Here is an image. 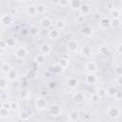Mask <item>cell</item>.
I'll return each mask as SVG.
<instances>
[{"mask_svg": "<svg viewBox=\"0 0 122 122\" xmlns=\"http://www.w3.org/2000/svg\"><path fill=\"white\" fill-rule=\"evenodd\" d=\"M28 55V51L26 48L24 47H19L17 48V50L15 51V56L18 59H24L26 56Z\"/></svg>", "mask_w": 122, "mask_h": 122, "instance_id": "6da1fadb", "label": "cell"}, {"mask_svg": "<svg viewBox=\"0 0 122 122\" xmlns=\"http://www.w3.org/2000/svg\"><path fill=\"white\" fill-rule=\"evenodd\" d=\"M107 114L111 117V118H117L120 114V111L118 108L116 107H110L107 111Z\"/></svg>", "mask_w": 122, "mask_h": 122, "instance_id": "7a4b0ae2", "label": "cell"}, {"mask_svg": "<svg viewBox=\"0 0 122 122\" xmlns=\"http://www.w3.org/2000/svg\"><path fill=\"white\" fill-rule=\"evenodd\" d=\"M35 107L38 109V110H44L47 108V101L45 98L43 97H39L36 99L35 101Z\"/></svg>", "mask_w": 122, "mask_h": 122, "instance_id": "3957f363", "label": "cell"}, {"mask_svg": "<svg viewBox=\"0 0 122 122\" xmlns=\"http://www.w3.org/2000/svg\"><path fill=\"white\" fill-rule=\"evenodd\" d=\"M12 21V16L11 14H4L1 18H0V22L2 25L4 26H10L11 24Z\"/></svg>", "mask_w": 122, "mask_h": 122, "instance_id": "277c9868", "label": "cell"}, {"mask_svg": "<svg viewBox=\"0 0 122 122\" xmlns=\"http://www.w3.org/2000/svg\"><path fill=\"white\" fill-rule=\"evenodd\" d=\"M72 99H73V101H74L76 104H81V103H83L84 100H85V95H84L83 92H76V93L73 94Z\"/></svg>", "mask_w": 122, "mask_h": 122, "instance_id": "5b68a950", "label": "cell"}, {"mask_svg": "<svg viewBox=\"0 0 122 122\" xmlns=\"http://www.w3.org/2000/svg\"><path fill=\"white\" fill-rule=\"evenodd\" d=\"M50 112L53 117H57L61 114V108L58 105H52L50 109Z\"/></svg>", "mask_w": 122, "mask_h": 122, "instance_id": "8992f818", "label": "cell"}, {"mask_svg": "<svg viewBox=\"0 0 122 122\" xmlns=\"http://www.w3.org/2000/svg\"><path fill=\"white\" fill-rule=\"evenodd\" d=\"M97 82V77L95 74H93L92 72L89 73L87 76H86V83L88 85H93Z\"/></svg>", "mask_w": 122, "mask_h": 122, "instance_id": "52a82bcc", "label": "cell"}, {"mask_svg": "<svg viewBox=\"0 0 122 122\" xmlns=\"http://www.w3.org/2000/svg\"><path fill=\"white\" fill-rule=\"evenodd\" d=\"M77 48H78V44L75 40H70L69 43H68V51H71V52H74L77 51Z\"/></svg>", "mask_w": 122, "mask_h": 122, "instance_id": "ba28073f", "label": "cell"}, {"mask_svg": "<svg viewBox=\"0 0 122 122\" xmlns=\"http://www.w3.org/2000/svg\"><path fill=\"white\" fill-rule=\"evenodd\" d=\"M41 26L44 28V29H49L51 25H52V20L50 18V17H44L42 20H41Z\"/></svg>", "mask_w": 122, "mask_h": 122, "instance_id": "9c48e42d", "label": "cell"}, {"mask_svg": "<svg viewBox=\"0 0 122 122\" xmlns=\"http://www.w3.org/2000/svg\"><path fill=\"white\" fill-rule=\"evenodd\" d=\"M40 51L43 53V54H49L51 51V45H49V44H47V43H45V44H42L41 46H40Z\"/></svg>", "mask_w": 122, "mask_h": 122, "instance_id": "30bf717a", "label": "cell"}, {"mask_svg": "<svg viewBox=\"0 0 122 122\" xmlns=\"http://www.w3.org/2000/svg\"><path fill=\"white\" fill-rule=\"evenodd\" d=\"M34 61H35V63L38 64V65H43V64L45 63V61H46V56H45V54L39 53V54L35 55Z\"/></svg>", "mask_w": 122, "mask_h": 122, "instance_id": "8fae6325", "label": "cell"}, {"mask_svg": "<svg viewBox=\"0 0 122 122\" xmlns=\"http://www.w3.org/2000/svg\"><path fill=\"white\" fill-rule=\"evenodd\" d=\"M86 70H87L88 71H90V72H94V71L97 70V65H96L94 62H92V61L88 62V63L86 64Z\"/></svg>", "mask_w": 122, "mask_h": 122, "instance_id": "7c38bea8", "label": "cell"}, {"mask_svg": "<svg viewBox=\"0 0 122 122\" xmlns=\"http://www.w3.org/2000/svg\"><path fill=\"white\" fill-rule=\"evenodd\" d=\"M81 33L86 36H90L92 34V28L91 26H85L81 29Z\"/></svg>", "mask_w": 122, "mask_h": 122, "instance_id": "4fadbf2b", "label": "cell"}, {"mask_svg": "<svg viewBox=\"0 0 122 122\" xmlns=\"http://www.w3.org/2000/svg\"><path fill=\"white\" fill-rule=\"evenodd\" d=\"M59 35H60V32H59L58 29H51L49 31V37L51 39H56L59 37Z\"/></svg>", "mask_w": 122, "mask_h": 122, "instance_id": "5bb4252c", "label": "cell"}, {"mask_svg": "<svg viewBox=\"0 0 122 122\" xmlns=\"http://www.w3.org/2000/svg\"><path fill=\"white\" fill-rule=\"evenodd\" d=\"M117 91H118V89H117L116 86H114V85L110 86V87L107 89V94L110 95V96H114L115 93L117 92Z\"/></svg>", "mask_w": 122, "mask_h": 122, "instance_id": "9a60e30c", "label": "cell"}, {"mask_svg": "<svg viewBox=\"0 0 122 122\" xmlns=\"http://www.w3.org/2000/svg\"><path fill=\"white\" fill-rule=\"evenodd\" d=\"M80 11L82 14L84 15H87V14H90L92 10H91V7L89 5H81L80 7Z\"/></svg>", "mask_w": 122, "mask_h": 122, "instance_id": "2e32d148", "label": "cell"}, {"mask_svg": "<svg viewBox=\"0 0 122 122\" xmlns=\"http://www.w3.org/2000/svg\"><path fill=\"white\" fill-rule=\"evenodd\" d=\"M30 95V91L29 89H22L19 92V96L20 98H23V99H26L28 98L29 96Z\"/></svg>", "mask_w": 122, "mask_h": 122, "instance_id": "e0dca14e", "label": "cell"}, {"mask_svg": "<svg viewBox=\"0 0 122 122\" xmlns=\"http://www.w3.org/2000/svg\"><path fill=\"white\" fill-rule=\"evenodd\" d=\"M121 23H120V20L119 19H116V18H112V20H110V27L113 28V29H116L118 27H120Z\"/></svg>", "mask_w": 122, "mask_h": 122, "instance_id": "ac0fdd59", "label": "cell"}, {"mask_svg": "<svg viewBox=\"0 0 122 122\" xmlns=\"http://www.w3.org/2000/svg\"><path fill=\"white\" fill-rule=\"evenodd\" d=\"M100 26H101V28H103V29H108V28L110 27V19L107 18V17L102 18L101 21H100Z\"/></svg>", "mask_w": 122, "mask_h": 122, "instance_id": "d6986e66", "label": "cell"}, {"mask_svg": "<svg viewBox=\"0 0 122 122\" xmlns=\"http://www.w3.org/2000/svg\"><path fill=\"white\" fill-rule=\"evenodd\" d=\"M30 34L31 36H37L39 34V29H38V27H36L34 25L30 26Z\"/></svg>", "mask_w": 122, "mask_h": 122, "instance_id": "ffe728a7", "label": "cell"}, {"mask_svg": "<svg viewBox=\"0 0 122 122\" xmlns=\"http://www.w3.org/2000/svg\"><path fill=\"white\" fill-rule=\"evenodd\" d=\"M10 70H11V66H10V64L5 62V63H3V64L1 65V71H2V72H4V73H8Z\"/></svg>", "mask_w": 122, "mask_h": 122, "instance_id": "44dd1931", "label": "cell"}, {"mask_svg": "<svg viewBox=\"0 0 122 122\" xmlns=\"http://www.w3.org/2000/svg\"><path fill=\"white\" fill-rule=\"evenodd\" d=\"M78 119H79V113H78V112L73 111V112H70V114H69V120H71V121H76Z\"/></svg>", "mask_w": 122, "mask_h": 122, "instance_id": "7402d4cb", "label": "cell"}, {"mask_svg": "<svg viewBox=\"0 0 122 122\" xmlns=\"http://www.w3.org/2000/svg\"><path fill=\"white\" fill-rule=\"evenodd\" d=\"M120 15H121V12L118 9H112L111 10V16L112 18H116V19H119L120 18Z\"/></svg>", "mask_w": 122, "mask_h": 122, "instance_id": "603a6c76", "label": "cell"}, {"mask_svg": "<svg viewBox=\"0 0 122 122\" xmlns=\"http://www.w3.org/2000/svg\"><path fill=\"white\" fill-rule=\"evenodd\" d=\"M81 52H82L83 55H90V54H92V48L90 46H84L81 49Z\"/></svg>", "mask_w": 122, "mask_h": 122, "instance_id": "cb8c5ba5", "label": "cell"}, {"mask_svg": "<svg viewBox=\"0 0 122 122\" xmlns=\"http://www.w3.org/2000/svg\"><path fill=\"white\" fill-rule=\"evenodd\" d=\"M65 26H66V22H65V20H63V19H58V20L55 22V27H56V29H58V30L64 29Z\"/></svg>", "mask_w": 122, "mask_h": 122, "instance_id": "d4e9b609", "label": "cell"}, {"mask_svg": "<svg viewBox=\"0 0 122 122\" xmlns=\"http://www.w3.org/2000/svg\"><path fill=\"white\" fill-rule=\"evenodd\" d=\"M63 68L61 67V66H59L58 64H56V65H53L52 67H51V71H52V72H54V73H61L62 71H63Z\"/></svg>", "mask_w": 122, "mask_h": 122, "instance_id": "484cf974", "label": "cell"}, {"mask_svg": "<svg viewBox=\"0 0 122 122\" xmlns=\"http://www.w3.org/2000/svg\"><path fill=\"white\" fill-rule=\"evenodd\" d=\"M99 53L101 55H108L110 53V49L107 46H101L99 48Z\"/></svg>", "mask_w": 122, "mask_h": 122, "instance_id": "4316f807", "label": "cell"}, {"mask_svg": "<svg viewBox=\"0 0 122 122\" xmlns=\"http://www.w3.org/2000/svg\"><path fill=\"white\" fill-rule=\"evenodd\" d=\"M7 74H8V79H10V80H14L17 77V71L15 70H12V69Z\"/></svg>", "mask_w": 122, "mask_h": 122, "instance_id": "83f0119b", "label": "cell"}, {"mask_svg": "<svg viewBox=\"0 0 122 122\" xmlns=\"http://www.w3.org/2000/svg\"><path fill=\"white\" fill-rule=\"evenodd\" d=\"M77 84H78V80H77L76 78H74V77H71V78L68 80V85H69V87H71V88L76 87Z\"/></svg>", "mask_w": 122, "mask_h": 122, "instance_id": "f1b7e54d", "label": "cell"}, {"mask_svg": "<svg viewBox=\"0 0 122 122\" xmlns=\"http://www.w3.org/2000/svg\"><path fill=\"white\" fill-rule=\"evenodd\" d=\"M59 66H61L63 69H65V68H67L68 66H69V60L67 59V58H61L59 61H58V63H57Z\"/></svg>", "mask_w": 122, "mask_h": 122, "instance_id": "f546056e", "label": "cell"}, {"mask_svg": "<svg viewBox=\"0 0 122 122\" xmlns=\"http://www.w3.org/2000/svg\"><path fill=\"white\" fill-rule=\"evenodd\" d=\"M19 119L22 121H27L30 119V114L27 112H21L19 113Z\"/></svg>", "mask_w": 122, "mask_h": 122, "instance_id": "4dcf8cb0", "label": "cell"}, {"mask_svg": "<svg viewBox=\"0 0 122 122\" xmlns=\"http://www.w3.org/2000/svg\"><path fill=\"white\" fill-rule=\"evenodd\" d=\"M70 4H71V7L73 8V9H78V8H80L81 5H82L80 0H71Z\"/></svg>", "mask_w": 122, "mask_h": 122, "instance_id": "1f68e13d", "label": "cell"}, {"mask_svg": "<svg viewBox=\"0 0 122 122\" xmlns=\"http://www.w3.org/2000/svg\"><path fill=\"white\" fill-rule=\"evenodd\" d=\"M27 13L30 14V15H34V14H36V8H35V6H33V5L29 6V7L27 8Z\"/></svg>", "mask_w": 122, "mask_h": 122, "instance_id": "d6a6232c", "label": "cell"}, {"mask_svg": "<svg viewBox=\"0 0 122 122\" xmlns=\"http://www.w3.org/2000/svg\"><path fill=\"white\" fill-rule=\"evenodd\" d=\"M36 8V13H44L46 10V6L43 4H38L37 6H35Z\"/></svg>", "mask_w": 122, "mask_h": 122, "instance_id": "836d02e7", "label": "cell"}, {"mask_svg": "<svg viewBox=\"0 0 122 122\" xmlns=\"http://www.w3.org/2000/svg\"><path fill=\"white\" fill-rule=\"evenodd\" d=\"M96 93L98 94V96H99L100 98L105 97V96L107 95V90H106V89H103V88L98 89V91H97V92H96Z\"/></svg>", "mask_w": 122, "mask_h": 122, "instance_id": "e575fe53", "label": "cell"}, {"mask_svg": "<svg viewBox=\"0 0 122 122\" xmlns=\"http://www.w3.org/2000/svg\"><path fill=\"white\" fill-rule=\"evenodd\" d=\"M18 108H19V105H18V103L16 101L10 102V110H11V111H17Z\"/></svg>", "mask_w": 122, "mask_h": 122, "instance_id": "d590c367", "label": "cell"}, {"mask_svg": "<svg viewBox=\"0 0 122 122\" xmlns=\"http://www.w3.org/2000/svg\"><path fill=\"white\" fill-rule=\"evenodd\" d=\"M5 40H6V43H7L8 47H12V46L15 45V39L12 38V37H8V38L5 39Z\"/></svg>", "mask_w": 122, "mask_h": 122, "instance_id": "8d00e7d4", "label": "cell"}, {"mask_svg": "<svg viewBox=\"0 0 122 122\" xmlns=\"http://www.w3.org/2000/svg\"><path fill=\"white\" fill-rule=\"evenodd\" d=\"M91 101L92 102V103H98L99 101H100V97L98 96V94L97 93H92V95H91Z\"/></svg>", "mask_w": 122, "mask_h": 122, "instance_id": "74e56055", "label": "cell"}, {"mask_svg": "<svg viewBox=\"0 0 122 122\" xmlns=\"http://www.w3.org/2000/svg\"><path fill=\"white\" fill-rule=\"evenodd\" d=\"M8 86V81L5 77H0V89H5Z\"/></svg>", "mask_w": 122, "mask_h": 122, "instance_id": "f35d334b", "label": "cell"}, {"mask_svg": "<svg viewBox=\"0 0 122 122\" xmlns=\"http://www.w3.org/2000/svg\"><path fill=\"white\" fill-rule=\"evenodd\" d=\"M8 114H9V110H7V109L1 107V108H0V116H1V117H6Z\"/></svg>", "mask_w": 122, "mask_h": 122, "instance_id": "ab89813d", "label": "cell"}, {"mask_svg": "<svg viewBox=\"0 0 122 122\" xmlns=\"http://www.w3.org/2000/svg\"><path fill=\"white\" fill-rule=\"evenodd\" d=\"M8 47L7 43H6V40L5 39H0V49L1 50H4Z\"/></svg>", "mask_w": 122, "mask_h": 122, "instance_id": "60d3db41", "label": "cell"}, {"mask_svg": "<svg viewBox=\"0 0 122 122\" xmlns=\"http://www.w3.org/2000/svg\"><path fill=\"white\" fill-rule=\"evenodd\" d=\"M57 3L62 7H66L69 5V0H57Z\"/></svg>", "mask_w": 122, "mask_h": 122, "instance_id": "b9f144b4", "label": "cell"}, {"mask_svg": "<svg viewBox=\"0 0 122 122\" xmlns=\"http://www.w3.org/2000/svg\"><path fill=\"white\" fill-rule=\"evenodd\" d=\"M114 73H115L116 75H122V68H121L120 66L116 67V68L114 69Z\"/></svg>", "mask_w": 122, "mask_h": 122, "instance_id": "7bdbcfd3", "label": "cell"}, {"mask_svg": "<svg viewBox=\"0 0 122 122\" xmlns=\"http://www.w3.org/2000/svg\"><path fill=\"white\" fill-rule=\"evenodd\" d=\"M36 76V71H29V73H28V77L29 78H30V79H32V78H34Z\"/></svg>", "mask_w": 122, "mask_h": 122, "instance_id": "ee69618b", "label": "cell"}, {"mask_svg": "<svg viewBox=\"0 0 122 122\" xmlns=\"http://www.w3.org/2000/svg\"><path fill=\"white\" fill-rule=\"evenodd\" d=\"M121 79H122V75H117V78H116V83H117L119 86H121V85H122V81H121Z\"/></svg>", "mask_w": 122, "mask_h": 122, "instance_id": "f6af8a7d", "label": "cell"}, {"mask_svg": "<svg viewBox=\"0 0 122 122\" xmlns=\"http://www.w3.org/2000/svg\"><path fill=\"white\" fill-rule=\"evenodd\" d=\"M121 48H122V44H121V43H119V44L117 45V47H116V51H117L118 53H121V52H122Z\"/></svg>", "mask_w": 122, "mask_h": 122, "instance_id": "bcb514c9", "label": "cell"}, {"mask_svg": "<svg viewBox=\"0 0 122 122\" xmlns=\"http://www.w3.org/2000/svg\"><path fill=\"white\" fill-rule=\"evenodd\" d=\"M2 107L5 108V109H7V110H10V103H8V102H4V103L2 104Z\"/></svg>", "mask_w": 122, "mask_h": 122, "instance_id": "7dc6e473", "label": "cell"}, {"mask_svg": "<svg viewBox=\"0 0 122 122\" xmlns=\"http://www.w3.org/2000/svg\"><path fill=\"white\" fill-rule=\"evenodd\" d=\"M77 20H78L79 22H82V21H84V15L78 16V17H77Z\"/></svg>", "mask_w": 122, "mask_h": 122, "instance_id": "c3c4849f", "label": "cell"}, {"mask_svg": "<svg viewBox=\"0 0 122 122\" xmlns=\"http://www.w3.org/2000/svg\"><path fill=\"white\" fill-rule=\"evenodd\" d=\"M16 1H18V2H21V1H24V0H16Z\"/></svg>", "mask_w": 122, "mask_h": 122, "instance_id": "681fc988", "label": "cell"}]
</instances>
